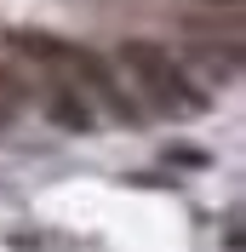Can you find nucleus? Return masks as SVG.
Returning <instances> with one entry per match:
<instances>
[{
	"label": "nucleus",
	"instance_id": "20e7f679",
	"mask_svg": "<svg viewBox=\"0 0 246 252\" xmlns=\"http://www.w3.org/2000/svg\"><path fill=\"white\" fill-rule=\"evenodd\" d=\"M223 6H235V0H223Z\"/></svg>",
	"mask_w": 246,
	"mask_h": 252
},
{
	"label": "nucleus",
	"instance_id": "f257e3e1",
	"mask_svg": "<svg viewBox=\"0 0 246 252\" xmlns=\"http://www.w3.org/2000/svg\"><path fill=\"white\" fill-rule=\"evenodd\" d=\"M121 69L138 80V92L149 97L160 115H200L206 109V97L189 86V75L172 63V52L154 46V40H126L121 46Z\"/></svg>",
	"mask_w": 246,
	"mask_h": 252
},
{
	"label": "nucleus",
	"instance_id": "7ed1b4c3",
	"mask_svg": "<svg viewBox=\"0 0 246 252\" xmlns=\"http://www.w3.org/2000/svg\"><path fill=\"white\" fill-rule=\"evenodd\" d=\"M46 109H52V121H58V126H69V132H80V126L92 121V115H86V103H80V92H75V86H58Z\"/></svg>",
	"mask_w": 246,
	"mask_h": 252
},
{
	"label": "nucleus",
	"instance_id": "f03ea898",
	"mask_svg": "<svg viewBox=\"0 0 246 252\" xmlns=\"http://www.w3.org/2000/svg\"><path fill=\"white\" fill-rule=\"evenodd\" d=\"M75 75H80V80H86V86H92V92H97V97L109 103V115H121V121H132V103H126V92L115 86V75H109V69H103L97 58L75 52Z\"/></svg>",
	"mask_w": 246,
	"mask_h": 252
}]
</instances>
